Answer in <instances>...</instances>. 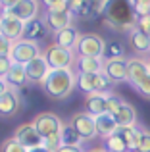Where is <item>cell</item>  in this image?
<instances>
[{
    "label": "cell",
    "instance_id": "15",
    "mask_svg": "<svg viewBox=\"0 0 150 152\" xmlns=\"http://www.w3.org/2000/svg\"><path fill=\"white\" fill-rule=\"evenodd\" d=\"M104 58H92V56H77L75 58L73 71L75 73H102L104 71Z\"/></svg>",
    "mask_w": 150,
    "mask_h": 152
},
{
    "label": "cell",
    "instance_id": "33",
    "mask_svg": "<svg viewBox=\"0 0 150 152\" xmlns=\"http://www.w3.org/2000/svg\"><path fill=\"white\" fill-rule=\"evenodd\" d=\"M133 89L137 91V93L141 94L143 98H146V100H150V75H146V77L143 79V81H139Z\"/></svg>",
    "mask_w": 150,
    "mask_h": 152
},
{
    "label": "cell",
    "instance_id": "39",
    "mask_svg": "<svg viewBox=\"0 0 150 152\" xmlns=\"http://www.w3.org/2000/svg\"><path fill=\"white\" fill-rule=\"evenodd\" d=\"M58 152H85L81 146H62Z\"/></svg>",
    "mask_w": 150,
    "mask_h": 152
},
{
    "label": "cell",
    "instance_id": "44",
    "mask_svg": "<svg viewBox=\"0 0 150 152\" xmlns=\"http://www.w3.org/2000/svg\"><path fill=\"white\" fill-rule=\"evenodd\" d=\"M0 19H2V15H0Z\"/></svg>",
    "mask_w": 150,
    "mask_h": 152
},
{
    "label": "cell",
    "instance_id": "13",
    "mask_svg": "<svg viewBox=\"0 0 150 152\" xmlns=\"http://www.w3.org/2000/svg\"><path fill=\"white\" fill-rule=\"evenodd\" d=\"M25 73H27V81L35 83V85H42V81L46 79V75L50 73V67L46 64L44 56H39V58L31 60L25 66Z\"/></svg>",
    "mask_w": 150,
    "mask_h": 152
},
{
    "label": "cell",
    "instance_id": "45",
    "mask_svg": "<svg viewBox=\"0 0 150 152\" xmlns=\"http://www.w3.org/2000/svg\"><path fill=\"white\" fill-rule=\"evenodd\" d=\"M106 152H108V150H106Z\"/></svg>",
    "mask_w": 150,
    "mask_h": 152
},
{
    "label": "cell",
    "instance_id": "43",
    "mask_svg": "<svg viewBox=\"0 0 150 152\" xmlns=\"http://www.w3.org/2000/svg\"><path fill=\"white\" fill-rule=\"evenodd\" d=\"M146 64H148V75H150V60H148V62H146Z\"/></svg>",
    "mask_w": 150,
    "mask_h": 152
},
{
    "label": "cell",
    "instance_id": "42",
    "mask_svg": "<svg viewBox=\"0 0 150 152\" xmlns=\"http://www.w3.org/2000/svg\"><path fill=\"white\" fill-rule=\"evenodd\" d=\"M85 152H106L104 146H98V148H90V150H85Z\"/></svg>",
    "mask_w": 150,
    "mask_h": 152
},
{
    "label": "cell",
    "instance_id": "5",
    "mask_svg": "<svg viewBox=\"0 0 150 152\" xmlns=\"http://www.w3.org/2000/svg\"><path fill=\"white\" fill-rule=\"evenodd\" d=\"M104 39L98 33H81L77 42L75 54L77 56H92V58H104Z\"/></svg>",
    "mask_w": 150,
    "mask_h": 152
},
{
    "label": "cell",
    "instance_id": "27",
    "mask_svg": "<svg viewBox=\"0 0 150 152\" xmlns=\"http://www.w3.org/2000/svg\"><path fill=\"white\" fill-rule=\"evenodd\" d=\"M125 48L121 41H112L104 46V60H117V58H125Z\"/></svg>",
    "mask_w": 150,
    "mask_h": 152
},
{
    "label": "cell",
    "instance_id": "34",
    "mask_svg": "<svg viewBox=\"0 0 150 152\" xmlns=\"http://www.w3.org/2000/svg\"><path fill=\"white\" fill-rule=\"evenodd\" d=\"M50 12H64L68 10V0H41Z\"/></svg>",
    "mask_w": 150,
    "mask_h": 152
},
{
    "label": "cell",
    "instance_id": "26",
    "mask_svg": "<svg viewBox=\"0 0 150 152\" xmlns=\"http://www.w3.org/2000/svg\"><path fill=\"white\" fill-rule=\"evenodd\" d=\"M62 146H81L83 145V139L75 133V129L71 125H66L64 123V129H62Z\"/></svg>",
    "mask_w": 150,
    "mask_h": 152
},
{
    "label": "cell",
    "instance_id": "8",
    "mask_svg": "<svg viewBox=\"0 0 150 152\" xmlns=\"http://www.w3.org/2000/svg\"><path fill=\"white\" fill-rule=\"evenodd\" d=\"M2 14H8L23 23H29L33 19H37L39 14H41V0H19L14 8L2 12Z\"/></svg>",
    "mask_w": 150,
    "mask_h": 152
},
{
    "label": "cell",
    "instance_id": "35",
    "mask_svg": "<svg viewBox=\"0 0 150 152\" xmlns=\"http://www.w3.org/2000/svg\"><path fill=\"white\" fill-rule=\"evenodd\" d=\"M12 66H14V62H12L10 56H0V77H6L8 71L12 69Z\"/></svg>",
    "mask_w": 150,
    "mask_h": 152
},
{
    "label": "cell",
    "instance_id": "16",
    "mask_svg": "<svg viewBox=\"0 0 150 152\" xmlns=\"http://www.w3.org/2000/svg\"><path fill=\"white\" fill-rule=\"evenodd\" d=\"M148 75V64L143 58H127V81L133 87Z\"/></svg>",
    "mask_w": 150,
    "mask_h": 152
},
{
    "label": "cell",
    "instance_id": "24",
    "mask_svg": "<svg viewBox=\"0 0 150 152\" xmlns=\"http://www.w3.org/2000/svg\"><path fill=\"white\" fill-rule=\"evenodd\" d=\"M46 35V27L44 23H42V19H33V21L25 23V31H23V39H27V41H35L39 42V39H42Z\"/></svg>",
    "mask_w": 150,
    "mask_h": 152
},
{
    "label": "cell",
    "instance_id": "32",
    "mask_svg": "<svg viewBox=\"0 0 150 152\" xmlns=\"http://www.w3.org/2000/svg\"><path fill=\"white\" fill-rule=\"evenodd\" d=\"M135 152H150V129L141 127V141Z\"/></svg>",
    "mask_w": 150,
    "mask_h": 152
},
{
    "label": "cell",
    "instance_id": "7",
    "mask_svg": "<svg viewBox=\"0 0 150 152\" xmlns=\"http://www.w3.org/2000/svg\"><path fill=\"white\" fill-rule=\"evenodd\" d=\"M69 125L75 129V133L83 139V141H90V139L98 137L96 135V125H94V115L89 112H73L69 115Z\"/></svg>",
    "mask_w": 150,
    "mask_h": 152
},
{
    "label": "cell",
    "instance_id": "3",
    "mask_svg": "<svg viewBox=\"0 0 150 152\" xmlns=\"http://www.w3.org/2000/svg\"><path fill=\"white\" fill-rule=\"evenodd\" d=\"M42 56H44L50 69H73L75 58H77V54L73 50H66L62 46L54 45V42L50 46H46Z\"/></svg>",
    "mask_w": 150,
    "mask_h": 152
},
{
    "label": "cell",
    "instance_id": "21",
    "mask_svg": "<svg viewBox=\"0 0 150 152\" xmlns=\"http://www.w3.org/2000/svg\"><path fill=\"white\" fill-rule=\"evenodd\" d=\"M4 79H6V83L12 87V89H15V91H19V89H23V87L29 85L27 73H25V66H19V64H14L12 69L8 71V75Z\"/></svg>",
    "mask_w": 150,
    "mask_h": 152
},
{
    "label": "cell",
    "instance_id": "30",
    "mask_svg": "<svg viewBox=\"0 0 150 152\" xmlns=\"http://www.w3.org/2000/svg\"><path fill=\"white\" fill-rule=\"evenodd\" d=\"M0 152H29L21 142H17L14 137H8L6 141H2L0 145Z\"/></svg>",
    "mask_w": 150,
    "mask_h": 152
},
{
    "label": "cell",
    "instance_id": "31",
    "mask_svg": "<svg viewBox=\"0 0 150 152\" xmlns=\"http://www.w3.org/2000/svg\"><path fill=\"white\" fill-rule=\"evenodd\" d=\"M42 146L48 152H58L62 148V135L56 133V135H50V137L42 139Z\"/></svg>",
    "mask_w": 150,
    "mask_h": 152
},
{
    "label": "cell",
    "instance_id": "18",
    "mask_svg": "<svg viewBox=\"0 0 150 152\" xmlns=\"http://www.w3.org/2000/svg\"><path fill=\"white\" fill-rule=\"evenodd\" d=\"M79 37H81V33H79V31L71 25V27L62 29L60 33L54 35V45L62 46V48H66V50H73L75 52V48H77V42H79Z\"/></svg>",
    "mask_w": 150,
    "mask_h": 152
},
{
    "label": "cell",
    "instance_id": "23",
    "mask_svg": "<svg viewBox=\"0 0 150 152\" xmlns=\"http://www.w3.org/2000/svg\"><path fill=\"white\" fill-rule=\"evenodd\" d=\"M117 133L121 135V139L125 141L129 152H135L137 146H139V141H141V127L135 125V127H117Z\"/></svg>",
    "mask_w": 150,
    "mask_h": 152
},
{
    "label": "cell",
    "instance_id": "38",
    "mask_svg": "<svg viewBox=\"0 0 150 152\" xmlns=\"http://www.w3.org/2000/svg\"><path fill=\"white\" fill-rule=\"evenodd\" d=\"M17 2L19 0H0V8H2V12H6V10H10V8H14Z\"/></svg>",
    "mask_w": 150,
    "mask_h": 152
},
{
    "label": "cell",
    "instance_id": "37",
    "mask_svg": "<svg viewBox=\"0 0 150 152\" xmlns=\"http://www.w3.org/2000/svg\"><path fill=\"white\" fill-rule=\"evenodd\" d=\"M12 46H14V42H12L10 39H6V37L0 35V56H10Z\"/></svg>",
    "mask_w": 150,
    "mask_h": 152
},
{
    "label": "cell",
    "instance_id": "22",
    "mask_svg": "<svg viewBox=\"0 0 150 152\" xmlns=\"http://www.w3.org/2000/svg\"><path fill=\"white\" fill-rule=\"evenodd\" d=\"M106 94L108 93H94V94H87L85 98V112H89L90 115H100L106 114Z\"/></svg>",
    "mask_w": 150,
    "mask_h": 152
},
{
    "label": "cell",
    "instance_id": "14",
    "mask_svg": "<svg viewBox=\"0 0 150 152\" xmlns=\"http://www.w3.org/2000/svg\"><path fill=\"white\" fill-rule=\"evenodd\" d=\"M104 73L112 83H125L127 81V58L106 60L104 62Z\"/></svg>",
    "mask_w": 150,
    "mask_h": 152
},
{
    "label": "cell",
    "instance_id": "20",
    "mask_svg": "<svg viewBox=\"0 0 150 152\" xmlns=\"http://www.w3.org/2000/svg\"><path fill=\"white\" fill-rule=\"evenodd\" d=\"M94 125H96V135H98V137H102V139L110 137V135H114L117 131L116 119H114V115L108 114V112H106V114L96 115V118H94Z\"/></svg>",
    "mask_w": 150,
    "mask_h": 152
},
{
    "label": "cell",
    "instance_id": "9",
    "mask_svg": "<svg viewBox=\"0 0 150 152\" xmlns=\"http://www.w3.org/2000/svg\"><path fill=\"white\" fill-rule=\"evenodd\" d=\"M42 23H44L46 31L50 33H60L62 29H68V27L73 25V14L69 10H64V12H50L46 10L44 12V18H42Z\"/></svg>",
    "mask_w": 150,
    "mask_h": 152
},
{
    "label": "cell",
    "instance_id": "25",
    "mask_svg": "<svg viewBox=\"0 0 150 152\" xmlns=\"http://www.w3.org/2000/svg\"><path fill=\"white\" fill-rule=\"evenodd\" d=\"M104 150H108V152H129L125 141L121 139V135L117 133V131L104 139Z\"/></svg>",
    "mask_w": 150,
    "mask_h": 152
},
{
    "label": "cell",
    "instance_id": "11",
    "mask_svg": "<svg viewBox=\"0 0 150 152\" xmlns=\"http://www.w3.org/2000/svg\"><path fill=\"white\" fill-rule=\"evenodd\" d=\"M0 15H2V19H0V35L10 39L12 42L21 41L23 31H25V23L12 18V15H8V14H2V12H0Z\"/></svg>",
    "mask_w": 150,
    "mask_h": 152
},
{
    "label": "cell",
    "instance_id": "29",
    "mask_svg": "<svg viewBox=\"0 0 150 152\" xmlns=\"http://www.w3.org/2000/svg\"><path fill=\"white\" fill-rule=\"evenodd\" d=\"M123 102H125V100H123V98H121L117 93H114V91H108V94H106V112L114 115V114L117 112V108H119Z\"/></svg>",
    "mask_w": 150,
    "mask_h": 152
},
{
    "label": "cell",
    "instance_id": "40",
    "mask_svg": "<svg viewBox=\"0 0 150 152\" xmlns=\"http://www.w3.org/2000/svg\"><path fill=\"white\" fill-rule=\"evenodd\" d=\"M8 89H10V85L6 83V79H2V77H0V96H2V94L6 93Z\"/></svg>",
    "mask_w": 150,
    "mask_h": 152
},
{
    "label": "cell",
    "instance_id": "17",
    "mask_svg": "<svg viewBox=\"0 0 150 152\" xmlns=\"http://www.w3.org/2000/svg\"><path fill=\"white\" fill-rule=\"evenodd\" d=\"M127 39H129L131 48L135 50L137 54H148L150 52V35L143 33L141 29L131 27V29L127 31Z\"/></svg>",
    "mask_w": 150,
    "mask_h": 152
},
{
    "label": "cell",
    "instance_id": "4",
    "mask_svg": "<svg viewBox=\"0 0 150 152\" xmlns=\"http://www.w3.org/2000/svg\"><path fill=\"white\" fill-rule=\"evenodd\" d=\"M42 56V50L39 46V42L35 41H27V39H21V41L14 42L10 52V58L14 64H19V66H27L31 60Z\"/></svg>",
    "mask_w": 150,
    "mask_h": 152
},
{
    "label": "cell",
    "instance_id": "28",
    "mask_svg": "<svg viewBox=\"0 0 150 152\" xmlns=\"http://www.w3.org/2000/svg\"><path fill=\"white\" fill-rule=\"evenodd\" d=\"M89 2L90 0H68V10L73 14V18H87L89 19Z\"/></svg>",
    "mask_w": 150,
    "mask_h": 152
},
{
    "label": "cell",
    "instance_id": "10",
    "mask_svg": "<svg viewBox=\"0 0 150 152\" xmlns=\"http://www.w3.org/2000/svg\"><path fill=\"white\" fill-rule=\"evenodd\" d=\"M12 137H14L17 142H21L27 150L37 148V146H42V137L37 133V129H35L33 123H21V125L14 131Z\"/></svg>",
    "mask_w": 150,
    "mask_h": 152
},
{
    "label": "cell",
    "instance_id": "36",
    "mask_svg": "<svg viewBox=\"0 0 150 152\" xmlns=\"http://www.w3.org/2000/svg\"><path fill=\"white\" fill-rule=\"evenodd\" d=\"M135 27H137V29H141L143 33L150 35V15H143V18H137Z\"/></svg>",
    "mask_w": 150,
    "mask_h": 152
},
{
    "label": "cell",
    "instance_id": "6",
    "mask_svg": "<svg viewBox=\"0 0 150 152\" xmlns=\"http://www.w3.org/2000/svg\"><path fill=\"white\" fill-rule=\"evenodd\" d=\"M31 123L35 125L37 133L42 139L50 137V135H56V133H62V129H64V121L54 112H41V114L35 115V119Z\"/></svg>",
    "mask_w": 150,
    "mask_h": 152
},
{
    "label": "cell",
    "instance_id": "19",
    "mask_svg": "<svg viewBox=\"0 0 150 152\" xmlns=\"http://www.w3.org/2000/svg\"><path fill=\"white\" fill-rule=\"evenodd\" d=\"M114 119H116L117 127H135L137 125V110L133 104L123 102L117 112L114 114Z\"/></svg>",
    "mask_w": 150,
    "mask_h": 152
},
{
    "label": "cell",
    "instance_id": "41",
    "mask_svg": "<svg viewBox=\"0 0 150 152\" xmlns=\"http://www.w3.org/2000/svg\"><path fill=\"white\" fill-rule=\"evenodd\" d=\"M29 152H48V150H46L44 146H37V148H31Z\"/></svg>",
    "mask_w": 150,
    "mask_h": 152
},
{
    "label": "cell",
    "instance_id": "2",
    "mask_svg": "<svg viewBox=\"0 0 150 152\" xmlns=\"http://www.w3.org/2000/svg\"><path fill=\"white\" fill-rule=\"evenodd\" d=\"M75 89H79L85 94H94V93H108L110 87L114 85L106 73H75Z\"/></svg>",
    "mask_w": 150,
    "mask_h": 152
},
{
    "label": "cell",
    "instance_id": "1",
    "mask_svg": "<svg viewBox=\"0 0 150 152\" xmlns=\"http://www.w3.org/2000/svg\"><path fill=\"white\" fill-rule=\"evenodd\" d=\"M75 71L73 69H50L46 79L42 81L46 96L52 100H66L75 91Z\"/></svg>",
    "mask_w": 150,
    "mask_h": 152
},
{
    "label": "cell",
    "instance_id": "12",
    "mask_svg": "<svg viewBox=\"0 0 150 152\" xmlns=\"http://www.w3.org/2000/svg\"><path fill=\"white\" fill-rule=\"evenodd\" d=\"M21 110V96L15 89H8L6 93L0 96V115L2 118H14Z\"/></svg>",
    "mask_w": 150,
    "mask_h": 152
}]
</instances>
